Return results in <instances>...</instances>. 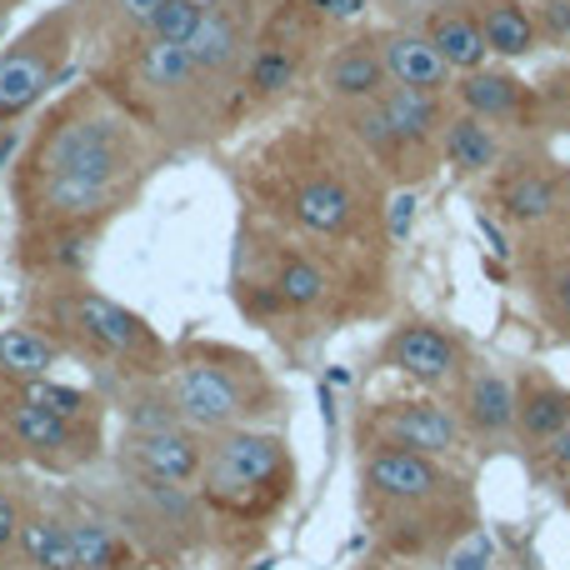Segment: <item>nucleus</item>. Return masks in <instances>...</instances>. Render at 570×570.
Instances as JSON below:
<instances>
[{
	"mask_svg": "<svg viewBox=\"0 0 570 570\" xmlns=\"http://www.w3.org/2000/svg\"><path fill=\"white\" fill-rule=\"evenodd\" d=\"M16 535H20V515H16V501H10V495L0 491V551H6V546H16Z\"/></svg>",
	"mask_w": 570,
	"mask_h": 570,
	"instance_id": "2f4dec72",
	"label": "nucleus"
},
{
	"mask_svg": "<svg viewBox=\"0 0 570 570\" xmlns=\"http://www.w3.org/2000/svg\"><path fill=\"white\" fill-rule=\"evenodd\" d=\"M485 566H491V541H485V535H471V541L445 561V570H485Z\"/></svg>",
	"mask_w": 570,
	"mask_h": 570,
	"instance_id": "7c9ffc66",
	"label": "nucleus"
},
{
	"mask_svg": "<svg viewBox=\"0 0 570 570\" xmlns=\"http://www.w3.org/2000/svg\"><path fill=\"white\" fill-rule=\"evenodd\" d=\"M166 6V0H120V10H126V20H136V26H150V16Z\"/></svg>",
	"mask_w": 570,
	"mask_h": 570,
	"instance_id": "72a5a7b5",
	"label": "nucleus"
},
{
	"mask_svg": "<svg viewBox=\"0 0 570 570\" xmlns=\"http://www.w3.org/2000/svg\"><path fill=\"white\" fill-rule=\"evenodd\" d=\"M56 361H60V345L46 331H36V325L0 331V375H10V381H40V375L56 371Z\"/></svg>",
	"mask_w": 570,
	"mask_h": 570,
	"instance_id": "9b49d317",
	"label": "nucleus"
},
{
	"mask_svg": "<svg viewBox=\"0 0 570 570\" xmlns=\"http://www.w3.org/2000/svg\"><path fill=\"white\" fill-rule=\"evenodd\" d=\"M126 166V130L96 100L60 110L30 150V200L50 226L90 220L110 206V190Z\"/></svg>",
	"mask_w": 570,
	"mask_h": 570,
	"instance_id": "f257e3e1",
	"label": "nucleus"
},
{
	"mask_svg": "<svg viewBox=\"0 0 570 570\" xmlns=\"http://www.w3.org/2000/svg\"><path fill=\"white\" fill-rule=\"evenodd\" d=\"M445 156H451V166H461V170H485L495 160V136L475 116H465L445 130Z\"/></svg>",
	"mask_w": 570,
	"mask_h": 570,
	"instance_id": "5701e85b",
	"label": "nucleus"
},
{
	"mask_svg": "<svg viewBox=\"0 0 570 570\" xmlns=\"http://www.w3.org/2000/svg\"><path fill=\"white\" fill-rule=\"evenodd\" d=\"M551 461H556V465H566V471H570V425H566L561 435H551Z\"/></svg>",
	"mask_w": 570,
	"mask_h": 570,
	"instance_id": "c9c22d12",
	"label": "nucleus"
},
{
	"mask_svg": "<svg viewBox=\"0 0 570 570\" xmlns=\"http://www.w3.org/2000/svg\"><path fill=\"white\" fill-rule=\"evenodd\" d=\"M391 206H395V210H391V230H395V236H405V230H411V210H415V200H411V196H395Z\"/></svg>",
	"mask_w": 570,
	"mask_h": 570,
	"instance_id": "f704fd0d",
	"label": "nucleus"
},
{
	"mask_svg": "<svg viewBox=\"0 0 570 570\" xmlns=\"http://www.w3.org/2000/svg\"><path fill=\"white\" fill-rule=\"evenodd\" d=\"M16 395L20 401H30V405H40V411H56V415H66V421H86L90 415V395L86 391H76V385H56V381H16Z\"/></svg>",
	"mask_w": 570,
	"mask_h": 570,
	"instance_id": "a878e982",
	"label": "nucleus"
},
{
	"mask_svg": "<svg viewBox=\"0 0 570 570\" xmlns=\"http://www.w3.org/2000/svg\"><path fill=\"white\" fill-rule=\"evenodd\" d=\"M60 50H66V30L56 40L50 36H30L16 50L0 56V120H16L46 96L50 76L60 66Z\"/></svg>",
	"mask_w": 570,
	"mask_h": 570,
	"instance_id": "39448f33",
	"label": "nucleus"
},
{
	"mask_svg": "<svg viewBox=\"0 0 570 570\" xmlns=\"http://www.w3.org/2000/svg\"><path fill=\"white\" fill-rule=\"evenodd\" d=\"M20 556H26L36 570H80L76 566V551H70V531L50 515H36V521H20V535H16Z\"/></svg>",
	"mask_w": 570,
	"mask_h": 570,
	"instance_id": "dca6fc26",
	"label": "nucleus"
},
{
	"mask_svg": "<svg viewBox=\"0 0 570 570\" xmlns=\"http://www.w3.org/2000/svg\"><path fill=\"white\" fill-rule=\"evenodd\" d=\"M70 551H76L80 570H116L126 566V546L106 521H70Z\"/></svg>",
	"mask_w": 570,
	"mask_h": 570,
	"instance_id": "6ab92c4d",
	"label": "nucleus"
},
{
	"mask_svg": "<svg viewBox=\"0 0 570 570\" xmlns=\"http://www.w3.org/2000/svg\"><path fill=\"white\" fill-rule=\"evenodd\" d=\"M515 415H521V431L531 435V441H551V435H561L570 425V395L541 385V391L525 395V405Z\"/></svg>",
	"mask_w": 570,
	"mask_h": 570,
	"instance_id": "b1692460",
	"label": "nucleus"
},
{
	"mask_svg": "<svg viewBox=\"0 0 570 570\" xmlns=\"http://www.w3.org/2000/svg\"><path fill=\"white\" fill-rule=\"evenodd\" d=\"M126 461H130V471L156 485H186L200 475L206 455H200V445L190 441L186 431H176V425H150V431H136L126 441Z\"/></svg>",
	"mask_w": 570,
	"mask_h": 570,
	"instance_id": "0eeeda50",
	"label": "nucleus"
},
{
	"mask_svg": "<svg viewBox=\"0 0 570 570\" xmlns=\"http://www.w3.org/2000/svg\"><path fill=\"white\" fill-rule=\"evenodd\" d=\"M461 100L471 106V116H511L521 90H515L511 76H481V70H471L461 86Z\"/></svg>",
	"mask_w": 570,
	"mask_h": 570,
	"instance_id": "393cba45",
	"label": "nucleus"
},
{
	"mask_svg": "<svg viewBox=\"0 0 570 570\" xmlns=\"http://www.w3.org/2000/svg\"><path fill=\"white\" fill-rule=\"evenodd\" d=\"M16 441H10V431H0V465H10V461H16Z\"/></svg>",
	"mask_w": 570,
	"mask_h": 570,
	"instance_id": "4c0bfd02",
	"label": "nucleus"
},
{
	"mask_svg": "<svg viewBox=\"0 0 570 570\" xmlns=\"http://www.w3.org/2000/svg\"><path fill=\"white\" fill-rule=\"evenodd\" d=\"M291 80H295V56L291 50L271 46V50H261V56L250 60V86H256L261 96H276V90H285Z\"/></svg>",
	"mask_w": 570,
	"mask_h": 570,
	"instance_id": "c756f323",
	"label": "nucleus"
},
{
	"mask_svg": "<svg viewBox=\"0 0 570 570\" xmlns=\"http://www.w3.org/2000/svg\"><path fill=\"white\" fill-rule=\"evenodd\" d=\"M391 361L415 381H445L455 371V345L435 325H405L391 341Z\"/></svg>",
	"mask_w": 570,
	"mask_h": 570,
	"instance_id": "1a4fd4ad",
	"label": "nucleus"
},
{
	"mask_svg": "<svg viewBox=\"0 0 570 570\" xmlns=\"http://www.w3.org/2000/svg\"><path fill=\"white\" fill-rule=\"evenodd\" d=\"M66 315L70 325L80 331V341L90 345V351L110 355V361H156L160 355V341L150 335V325L140 321V315H130L126 305H116L110 295H96V291H80L66 301Z\"/></svg>",
	"mask_w": 570,
	"mask_h": 570,
	"instance_id": "7ed1b4c3",
	"label": "nucleus"
},
{
	"mask_svg": "<svg viewBox=\"0 0 570 570\" xmlns=\"http://www.w3.org/2000/svg\"><path fill=\"white\" fill-rule=\"evenodd\" d=\"M236 46H240V36H236V26H230L220 10H206V16H200V26H196V36L186 40V50H190V60H196V70H220V66H230V60H236Z\"/></svg>",
	"mask_w": 570,
	"mask_h": 570,
	"instance_id": "aec40b11",
	"label": "nucleus"
},
{
	"mask_svg": "<svg viewBox=\"0 0 570 570\" xmlns=\"http://www.w3.org/2000/svg\"><path fill=\"white\" fill-rule=\"evenodd\" d=\"M381 60H385V70L411 90H441L445 76H451V66H445L441 50H435L425 36H395Z\"/></svg>",
	"mask_w": 570,
	"mask_h": 570,
	"instance_id": "f8f14e48",
	"label": "nucleus"
},
{
	"mask_svg": "<svg viewBox=\"0 0 570 570\" xmlns=\"http://www.w3.org/2000/svg\"><path fill=\"white\" fill-rule=\"evenodd\" d=\"M355 216V200L341 180H311V186L295 190V220L305 230H321V236H335L345 230Z\"/></svg>",
	"mask_w": 570,
	"mask_h": 570,
	"instance_id": "ddd939ff",
	"label": "nucleus"
},
{
	"mask_svg": "<svg viewBox=\"0 0 570 570\" xmlns=\"http://www.w3.org/2000/svg\"><path fill=\"white\" fill-rule=\"evenodd\" d=\"M325 86H331L335 96H345V100H371V96H381V86H385V60L375 56V50L351 46V50H341V56L331 60Z\"/></svg>",
	"mask_w": 570,
	"mask_h": 570,
	"instance_id": "2eb2a0df",
	"label": "nucleus"
},
{
	"mask_svg": "<svg viewBox=\"0 0 570 570\" xmlns=\"http://www.w3.org/2000/svg\"><path fill=\"white\" fill-rule=\"evenodd\" d=\"M285 471V451L276 435H261V431H230L216 441V451L206 455L200 475H206V491L216 501H250L261 485H271Z\"/></svg>",
	"mask_w": 570,
	"mask_h": 570,
	"instance_id": "f03ea898",
	"label": "nucleus"
},
{
	"mask_svg": "<svg viewBox=\"0 0 570 570\" xmlns=\"http://www.w3.org/2000/svg\"><path fill=\"white\" fill-rule=\"evenodd\" d=\"M365 481H371L375 495H391V501H421L441 485V471H435L431 455L421 451H375L371 465H365Z\"/></svg>",
	"mask_w": 570,
	"mask_h": 570,
	"instance_id": "6e6552de",
	"label": "nucleus"
},
{
	"mask_svg": "<svg viewBox=\"0 0 570 570\" xmlns=\"http://www.w3.org/2000/svg\"><path fill=\"white\" fill-rule=\"evenodd\" d=\"M481 36H485V46L501 50V56H525V50L535 46L531 16H525L521 6H511V0H485Z\"/></svg>",
	"mask_w": 570,
	"mask_h": 570,
	"instance_id": "a211bd4d",
	"label": "nucleus"
},
{
	"mask_svg": "<svg viewBox=\"0 0 570 570\" xmlns=\"http://www.w3.org/2000/svg\"><path fill=\"white\" fill-rule=\"evenodd\" d=\"M515 411H521V405H515L511 381H501V375H475V385H471V421L481 425L485 435L505 431Z\"/></svg>",
	"mask_w": 570,
	"mask_h": 570,
	"instance_id": "4be33fe9",
	"label": "nucleus"
},
{
	"mask_svg": "<svg viewBox=\"0 0 570 570\" xmlns=\"http://www.w3.org/2000/svg\"><path fill=\"white\" fill-rule=\"evenodd\" d=\"M6 431L16 441V451H30L40 461H80L86 455V421H66L56 411H40V405L10 395L6 401Z\"/></svg>",
	"mask_w": 570,
	"mask_h": 570,
	"instance_id": "423d86ee",
	"label": "nucleus"
},
{
	"mask_svg": "<svg viewBox=\"0 0 570 570\" xmlns=\"http://www.w3.org/2000/svg\"><path fill=\"white\" fill-rule=\"evenodd\" d=\"M200 16H206V10L190 6V0H166V6L150 16L146 30H150V40H176V46H186V40L196 36Z\"/></svg>",
	"mask_w": 570,
	"mask_h": 570,
	"instance_id": "cd10ccee",
	"label": "nucleus"
},
{
	"mask_svg": "<svg viewBox=\"0 0 570 570\" xmlns=\"http://www.w3.org/2000/svg\"><path fill=\"white\" fill-rule=\"evenodd\" d=\"M170 405H176L180 421L200 425V431H220L246 411V391L240 381L216 361H190L176 371L170 381Z\"/></svg>",
	"mask_w": 570,
	"mask_h": 570,
	"instance_id": "20e7f679",
	"label": "nucleus"
},
{
	"mask_svg": "<svg viewBox=\"0 0 570 570\" xmlns=\"http://www.w3.org/2000/svg\"><path fill=\"white\" fill-rule=\"evenodd\" d=\"M190 76H196V60H190V50L176 46V40H150V46L140 50V80H146L150 90H180Z\"/></svg>",
	"mask_w": 570,
	"mask_h": 570,
	"instance_id": "412c9836",
	"label": "nucleus"
},
{
	"mask_svg": "<svg viewBox=\"0 0 570 570\" xmlns=\"http://www.w3.org/2000/svg\"><path fill=\"white\" fill-rule=\"evenodd\" d=\"M276 291L285 305H315L325 295V276L311 266V261H285L281 276H276Z\"/></svg>",
	"mask_w": 570,
	"mask_h": 570,
	"instance_id": "c85d7f7f",
	"label": "nucleus"
},
{
	"mask_svg": "<svg viewBox=\"0 0 570 570\" xmlns=\"http://www.w3.org/2000/svg\"><path fill=\"white\" fill-rule=\"evenodd\" d=\"M556 305H561V311L570 315V266L561 271V276H556Z\"/></svg>",
	"mask_w": 570,
	"mask_h": 570,
	"instance_id": "e433bc0d",
	"label": "nucleus"
},
{
	"mask_svg": "<svg viewBox=\"0 0 570 570\" xmlns=\"http://www.w3.org/2000/svg\"><path fill=\"white\" fill-rule=\"evenodd\" d=\"M190 6H200V10H210V6H216V0H190Z\"/></svg>",
	"mask_w": 570,
	"mask_h": 570,
	"instance_id": "58836bf2",
	"label": "nucleus"
},
{
	"mask_svg": "<svg viewBox=\"0 0 570 570\" xmlns=\"http://www.w3.org/2000/svg\"><path fill=\"white\" fill-rule=\"evenodd\" d=\"M381 120L391 126V140H425L435 126V90L395 86L381 100Z\"/></svg>",
	"mask_w": 570,
	"mask_h": 570,
	"instance_id": "f3484780",
	"label": "nucleus"
},
{
	"mask_svg": "<svg viewBox=\"0 0 570 570\" xmlns=\"http://www.w3.org/2000/svg\"><path fill=\"white\" fill-rule=\"evenodd\" d=\"M431 40L435 50H441V60L451 70H481V60H485V36H481V26H475L471 16H455V10H445V16H435V26H431Z\"/></svg>",
	"mask_w": 570,
	"mask_h": 570,
	"instance_id": "4468645a",
	"label": "nucleus"
},
{
	"mask_svg": "<svg viewBox=\"0 0 570 570\" xmlns=\"http://www.w3.org/2000/svg\"><path fill=\"white\" fill-rule=\"evenodd\" d=\"M321 16H331V20H355L365 10V0H311Z\"/></svg>",
	"mask_w": 570,
	"mask_h": 570,
	"instance_id": "473e14b6",
	"label": "nucleus"
},
{
	"mask_svg": "<svg viewBox=\"0 0 570 570\" xmlns=\"http://www.w3.org/2000/svg\"><path fill=\"white\" fill-rule=\"evenodd\" d=\"M385 431L401 441V451H421V455H445L455 451V421L441 411V405H401V411L385 421Z\"/></svg>",
	"mask_w": 570,
	"mask_h": 570,
	"instance_id": "9d476101",
	"label": "nucleus"
},
{
	"mask_svg": "<svg viewBox=\"0 0 570 570\" xmlns=\"http://www.w3.org/2000/svg\"><path fill=\"white\" fill-rule=\"evenodd\" d=\"M551 206H556V180L551 176L525 170V176H515L511 186H505V210H511L515 220H541V216H551Z\"/></svg>",
	"mask_w": 570,
	"mask_h": 570,
	"instance_id": "bb28decb",
	"label": "nucleus"
}]
</instances>
